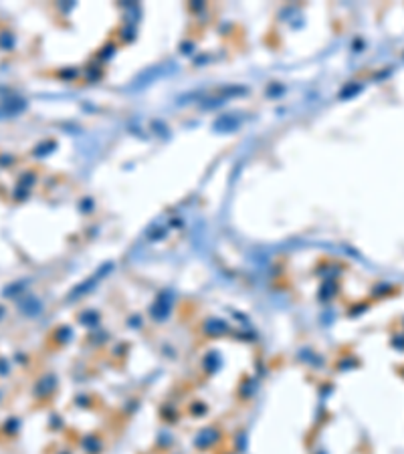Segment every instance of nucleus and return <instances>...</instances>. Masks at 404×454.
Wrapping results in <instances>:
<instances>
[{
  "label": "nucleus",
  "mask_w": 404,
  "mask_h": 454,
  "mask_svg": "<svg viewBox=\"0 0 404 454\" xmlns=\"http://www.w3.org/2000/svg\"><path fill=\"white\" fill-rule=\"evenodd\" d=\"M0 313H2V311H0Z\"/></svg>",
  "instance_id": "1"
}]
</instances>
